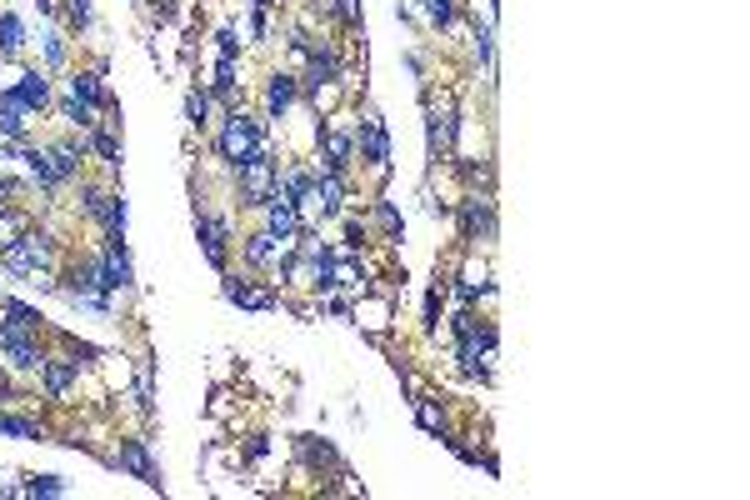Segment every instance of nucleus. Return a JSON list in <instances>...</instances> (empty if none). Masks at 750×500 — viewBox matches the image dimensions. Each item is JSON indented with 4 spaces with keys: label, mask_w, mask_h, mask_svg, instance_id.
Masks as SVG:
<instances>
[{
    "label": "nucleus",
    "mask_w": 750,
    "mask_h": 500,
    "mask_svg": "<svg viewBox=\"0 0 750 500\" xmlns=\"http://www.w3.org/2000/svg\"><path fill=\"white\" fill-rule=\"evenodd\" d=\"M20 45H25V25L5 10V15H0V55H15Z\"/></svg>",
    "instance_id": "obj_21"
},
{
    "label": "nucleus",
    "mask_w": 750,
    "mask_h": 500,
    "mask_svg": "<svg viewBox=\"0 0 750 500\" xmlns=\"http://www.w3.org/2000/svg\"><path fill=\"white\" fill-rule=\"evenodd\" d=\"M215 95L235 100V60H225V55H220V70H215Z\"/></svg>",
    "instance_id": "obj_26"
},
{
    "label": "nucleus",
    "mask_w": 750,
    "mask_h": 500,
    "mask_svg": "<svg viewBox=\"0 0 750 500\" xmlns=\"http://www.w3.org/2000/svg\"><path fill=\"white\" fill-rule=\"evenodd\" d=\"M185 115H190V125H205V120H210V100L200 95V90H190V95H185Z\"/></svg>",
    "instance_id": "obj_27"
},
{
    "label": "nucleus",
    "mask_w": 750,
    "mask_h": 500,
    "mask_svg": "<svg viewBox=\"0 0 750 500\" xmlns=\"http://www.w3.org/2000/svg\"><path fill=\"white\" fill-rule=\"evenodd\" d=\"M335 10H340L345 25H360V0H335Z\"/></svg>",
    "instance_id": "obj_33"
},
{
    "label": "nucleus",
    "mask_w": 750,
    "mask_h": 500,
    "mask_svg": "<svg viewBox=\"0 0 750 500\" xmlns=\"http://www.w3.org/2000/svg\"><path fill=\"white\" fill-rule=\"evenodd\" d=\"M475 235H490V200L470 195L465 200V240H475Z\"/></svg>",
    "instance_id": "obj_17"
},
{
    "label": "nucleus",
    "mask_w": 750,
    "mask_h": 500,
    "mask_svg": "<svg viewBox=\"0 0 750 500\" xmlns=\"http://www.w3.org/2000/svg\"><path fill=\"white\" fill-rule=\"evenodd\" d=\"M40 370H45V390H50V395H65L70 380H75V365H65V360H45Z\"/></svg>",
    "instance_id": "obj_20"
},
{
    "label": "nucleus",
    "mask_w": 750,
    "mask_h": 500,
    "mask_svg": "<svg viewBox=\"0 0 750 500\" xmlns=\"http://www.w3.org/2000/svg\"><path fill=\"white\" fill-rule=\"evenodd\" d=\"M25 165L40 185H60V170H55V155L50 150H25Z\"/></svg>",
    "instance_id": "obj_19"
},
{
    "label": "nucleus",
    "mask_w": 750,
    "mask_h": 500,
    "mask_svg": "<svg viewBox=\"0 0 750 500\" xmlns=\"http://www.w3.org/2000/svg\"><path fill=\"white\" fill-rule=\"evenodd\" d=\"M195 235H200V250H205L210 265L225 270V240H230L225 220H215V215H205V210H200V215H195Z\"/></svg>",
    "instance_id": "obj_6"
},
{
    "label": "nucleus",
    "mask_w": 750,
    "mask_h": 500,
    "mask_svg": "<svg viewBox=\"0 0 750 500\" xmlns=\"http://www.w3.org/2000/svg\"><path fill=\"white\" fill-rule=\"evenodd\" d=\"M30 490H35V495H60L65 480H60V475H30Z\"/></svg>",
    "instance_id": "obj_30"
},
{
    "label": "nucleus",
    "mask_w": 750,
    "mask_h": 500,
    "mask_svg": "<svg viewBox=\"0 0 750 500\" xmlns=\"http://www.w3.org/2000/svg\"><path fill=\"white\" fill-rule=\"evenodd\" d=\"M10 95H15L25 110H45L50 105V80L40 75V70H25V75H20V85L10 90Z\"/></svg>",
    "instance_id": "obj_10"
},
{
    "label": "nucleus",
    "mask_w": 750,
    "mask_h": 500,
    "mask_svg": "<svg viewBox=\"0 0 750 500\" xmlns=\"http://www.w3.org/2000/svg\"><path fill=\"white\" fill-rule=\"evenodd\" d=\"M220 55H225V60H235V50H240V40H235V30H220Z\"/></svg>",
    "instance_id": "obj_34"
},
{
    "label": "nucleus",
    "mask_w": 750,
    "mask_h": 500,
    "mask_svg": "<svg viewBox=\"0 0 750 500\" xmlns=\"http://www.w3.org/2000/svg\"><path fill=\"white\" fill-rule=\"evenodd\" d=\"M0 430H5V435H20V440H40V425L25 420V415H0Z\"/></svg>",
    "instance_id": "obj_25"
},
{
    "label": "nucleus",
    "mask_w": 750,
    "mask_h": 500,
    "mask_svg": "<svg viewBox=\"0 0 750 500\" xmlns=\"http://www.w3.org/2000/svg\"><path fill=\"white\" fill-rule=\"evenodd\" d=\"M425 15L435 20V25H450V15H455V5H450V0H425Z\"/></svg>",
    "instance_id": "obj_32"
},
{
    "label": "nucleus",
    "mask_w": 750,
    "mask_h": 500,
    "mask_svg": "<svg viewBox=\"0 0 750 500\" xmlns=\"http://www.w3.org/2000/svg\"><path fill=\"white\" fill-rule=\"evenodd\" d=\"M270 255H275V235H270V230H260V235L245 240V260H250V265H270Z\"/></svg>",
    "instance_id": "obj_23"
},
{
    "label": "nucleus",
    "mask_w": 750,
    "mask_h": 500,
    "mask_svg": "<svg viewBox=\"0 0 750 500\" xmlns=\"http://www.w3.org/2000/svg\"><path fill=\"white\" fill-rule=\"evenodd\" d=\"M260 150V120L240 115V110H230L225 115V130H220V155L230 160V165H240L245 155H255Z\"/></svg>",
    "instance_id": "obj_3"
},
{
    "label": "nucleus",
    "mask_w": 750,
    "mask_h": 500,
    "mask_svg": "<svg viewBox=\"0 0 750 500\" xmlns=\"http://www.w3.org/2000/svg\"><path fill=\"white\" fill-rule=\"evenodd\" d=\"M240 200H245V205H265V200H275V160L265 155V145L255 150V155H245L240 160Z\"/></svg>",
    "instance_id": "obj_2"
},
{
    "label": "nucleus",
    "mask_w": 750,
    "mask_h": 500,
    "mask_svg": "<svg viewBox=\"0 0 750 500\" xmlns=\"http://www.w3.org/2000/svg\"><path fill=\"white\" fill-rule=\"evenodd\" d=\"M375 215H380V225H385V230H400V220H395V210H390V205H385V200H380V205H375Z\"/></svg>",
    "instance_id": "obj_38"
},
{
    "label": "nucleus",
    "mask_w": 750,
    "mask_h": 500,
    "mask_svg": "<svg viewBox=\"0 0 750 500\" xmlns=\"http://www.w3.org/2000/svg\"><path fill=\"white\" fill-rule=\"evenodd\" d=\"M45 55H50V65H60V60H65V45H60V35H45Z\"/></svg>",
    "instance_id": "obj_37"
},
{
    "label": "nucleus",
    "mask_w": 750,
    "mask_h": 500,
    "mask_svg": "<svg viewBox=\"0 0 750 500\" xmlns=\"http://www.w3.org/2000/svg\"><path fill=\"white\" fill-rule=\"evenodd\" d=\"M70 95H75L80 105H90V110H95V105H110V95H105V85H100L95 70H80V75L70 80Z\"/></svg>",
    "instance_id": "obj_15"
},
{
    "label": "nucleus",
    "mask_w": 750,
    "mask_h": 500,
    "mask_svg": "<svg viewBox=\"0 0 750 500\" xmlns=\"http://www.w3.org/2000/svg\"><path fill=\"white\" fill-rule=\"evenodd\" d=\"M0 345H5L10 365H20V370H40V365H45V355H40V345H35V330L0 325Z\"/></svg>",
    "instance_id": "obj_4"
},
{
    "label": "nucleus",
    "mask_w": 750,
    "mask_h": 500,
    "mask_svg": "<svg viewBox=\"0 0 750 500\" xmlns=\"http://www.w3.org/2000/svg\"><path fill=\"white\" fill-rule=\"evenodd\" d=\"M300 460L305 465H325V470H340V455H335V445L330 440H315V435H300Z\"/></svg>",
    "instance_id": "obj_16"
},
{
    "label": "nucleus",
    "mask_w": 750,
    "mask_h": 500,
    "mask_svg": "<svg viewBox=\"0 0 750 500\" xmlns=\"http://www.w3.org/2000/svg\"><path fill=\"white\" fill-rule=\"evenodd\" d=\"M345 245H350V250L365 245V230H360V220H350V225H345Z\"/></svg>",
    "instance_id": "obj_36"
},
{
    "label": "nucleus",
    "mask_w": 750,
    "mask_h": 500,
    "mask_svg": "<svg viewBox=\"0 0 750 500\" xmlns=\"http://www.w3.org/2000/svg\"><path fill=\"white\" fill-rule=\"evenodd\" d=\"M0 310L10 315V325H20V330H40V310L20 305V300H0Z\"/></svg>",
    "instance_id": "obj_24"
},
{
    "label": "nucleus",
    "mask_w": 750,
    "mask_h": 500,
    "mask_svg": "<svg viewBox=\"0 0 750 500\" xmlns=\"http://www.w3.org/2000/svg\"><path fill=\"white\" fill-rule=\"evenodd\" d=\"M255 5H260V10H265V5H270V0H255Z\"/></svg>",
    "instance_id": "obj_41"
},
{
    "label": "nucleus",
    "mask_w": 750,
    "mask_h": 500,
    "mask_svg": "<svg viewBox=\"0 0 750 500\" xmlns=\"http://www.w3.org/2000/svg\"><path fill=\"white\" fill-rule=\"evenodd\" d=\"M450 125H455V120H450L445 110H430V160L450 155Z\"/></svg>",
    "instance_id": "obj_18"
},
{
    "label": "nucleus",
    "mask_w": 750,
    "mask_h": 500,
    "mask_svg": "<svg viewBox=\"0 0 750 500\" xmlns=\"http://www.w3.org/2000/svg\"><path fill=\"white\" fill-rule=\"evenodd\" d=\"M415 420H420V430H430V435H435V430L445 425V415H440V405H430V400H420V405H415Z\"/></svg>",
    "instance_id": "obj_28"
},
{
    "label": "nucleus",
    "mask_w": 750,
    "mask_h": 500,
    "mask_svg": "<svg viewBox=\"0 0 750 500\" xmlns=\"http://www.w3.org/2000/svg\"><path fill=\"white\" fill-rule=\"evenodd\" d=\"M25 115H30V110H25V105H20V100L5 90V95H0V135L20 140V135H25V125H30Z\"/></svg>",
    "instance_id": "obj_14"
},
{
    "label": "nucleus",
    "mask_w": 750,
    "mask_h": 500,
    "mask_svg": "<svg viewBox=\"0 0 750 500\" xmlns=\"http://www.w3.org/2000/svg\"><path fill=\"white\" fill-rule=\"evenodd\" d=\"M295 95H300L295 75H270V85H265V105H270V115H285V110L295 105Z\"/></svg>",
    "instance_id": "obj_13"
},
{
    "label": "nucleus",
    "mask_w": 750,
    "mask_h": 500,
    "mask_svg": "<svg viewBox=\"0 0 750 500\" xmlns=\"http://www.w3.org/2000/svg\"><path fill=\"white\" fill-rule=\"evenodd\" d=\"M10 195H15V180L0 175V205H10Z\"/></svg>",
    "instance_id": "obj_40"
},
{
    "label": "nucleus",
    "mask_w": 750,
    "mask_h": 500,
    "mask_svg": "<svg viewBox=\"0 0 750 500\" xmlns=\"http://www.w3.org/2000/svg\"><path fill=\"white\" fill-rule=\"evenodd\" d=\"M360 160L375 165V170L390 165V135H385V120H380V115L360 120Z\"/></svg>",
    "instance_id": "obj_5"
},
{
    "label": "nucleus",
    "mask_w": 750,
    "mask_h": 500,
    "mask_svg": "<svg viewBox=\"0 0 750 500\" xmlns=\"http://www.w3.org/2000/svg\"><path fill=\"white\" fill-rule=\"evenodd\" d=\"M120 465H125L130 475H140L145 485L160 490V470H155V460H150L145 440H120Z\"/></svg>",
    "instance_id": "obj_9"
},
{
    "label": "nucleus",
    "mask_w": 750,
    "mask_h": 500,
    "mask_svg": "<svg viewBox=\"0 0 750 500\" xmlns=\"http://www.w3.org/2000/svg\"><path fill=\"white\" fill-rule=\"evenodd\" d=\"M65 115H70V120H75V125H80V130H90V125H95V115H90V105H80V100H75V95H70V100H65Z\"/></svg>",
    "instance_id": "obj_31"
},
{
    "label": "nucleus",
    "mask_w": 750,
    "mask_h": 500,
    "mask_svg": "<svg viewBox=\"0 0 750 500\" xmlns=\"http://www.w3.org/2000/svg\"><path fill=\"white\" fill-rule=\"evenodd\" d=\"M70 20L85 30V25H90V0H70Z\"/></svg>",
    "instance_id": "obj_35"
},
{
    "label": "nucleus",
    "mask_w": 750,
    "mask_h": 500,
    "mask_svg": "<svg viewBox=\"0 0 750 500\" xmlns=\"http://www.w3.org/2000/svg\"><path fill=\"white\" fill-rule=\"evenodd\" d=\"M95 150H100V160H105V165H110V170H115V165H120V150H115V135H105V130H100V135H95Z\"/></svg>",
    "instance_id": "obj_29"
},
{
    "label": "nucleus",
    "mask_w": 750,
    "mask_h": 500,
    "mask_svg": "<svg viewBox=\"0 0 750 500\" xmlns=\"http://www.w3.org/2000/svg\"><path fill=\"white\" fill-rule=\"evenodd\" d=\"M25 215H15V210H10V205H0V250H5V245H15V240L20 235H25Z\"/></svg>",
    "instance_id": "obj_22"
},
{
    "label": "nucleus",
    "mask_w": 750,
    "mask_h": 500,
    "mask_svg": "<svg viewBox=\"0 0 750 500\" xmlns=\"http://www.w3.org/2000/svg\"><path fill=\"white\" fill-rule=\"evenodd\" d=\"M435 315H440V300L425 295V330H435Z\"/></svg>",
    "instance_id": "obj_39"
},
{
    "label": "nucleus",
    "mask_w": 750,
    "mask_h": 500,
    "mask_svg": "<svg viewBox=\"0 0 750 500\" xmlns=\"http://www.w3.org/2000/svg\"><path fill=\"white\" fill-rule=\"evenodd\" d=\"M265 220H270V235H275V240H295L300 235V210H295V200H285V195L265 200Z\"/></svg>",
    "instance_id": "obj_8"
},
{
    "label": "nucleus",
    "mask_w": 750,
    "mask_h": 500,
    "mask_svg": "<svg viewBox=\"0 0 750 500\" xmlns=\"http://www.w3.org/2000/svg\"><path fill=\"white\" fill-rule=\"evenodd\" d=\"M225 300L230 305H245V310H270L275 305L270 290H255V285H245V280H235V275H225Z\"/></svg>",
    "instance_id": "obj_11"
},
{
    "label": "nucleus",
    "mask_w": 750,
    "mask_h": 500,
    "mask_svg": "<svg viewBox=\"0 0 750 500\" xmlns=\"http://www.w3.org/2000/svg\"><path fill=\"white\" fill-rule=\"evenodd\" d=\"M320 155H325V170H345L350 165V135L345 130H320Z\"/></svg>",
    "instance_id": "obj_12"
},
{
    "label": "nucleus",
    "mask_w": 750,
    "mask_h": 500,
    "mask_svg": "<svg viewBox=\"0 0 750 500\" xmlns=\"http://www.w3.org/2000/svg\"><path fill=\"white\" fill-rule=\"evenodd\" d=\"M55 260V240L45 235V230H25V235L15 240V245L0 250V265L15 270V275H40V270Z\"/></svg>",
    "instance_id": "obj_1"
},
{
    "label": "nucleus",
    "mask_w": 750,
    "mask_h": 500,
    "mask_svg": "<svg viewBox=\"0 0 750 500\" xmlns=\"http://www.w3.org/2000/svg\"><path fill=\"white\" fill-rule=\"evenodd\" d=\"M100 280L105 290H130V255H125V240H105V260H100Z\"/></svg>",
    "instance_id": "obj_7"
}]
</instances>
